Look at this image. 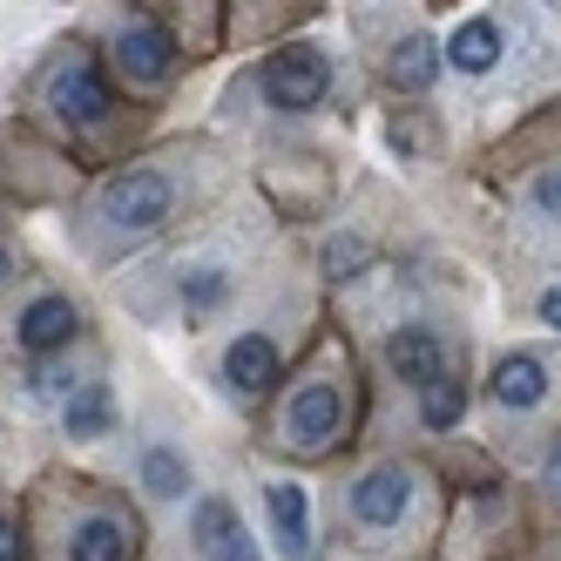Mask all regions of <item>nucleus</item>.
<instances>
[{"label": "nucleus", "mask_w": 561, "mask_h": 561, "mask_svg": "<svg viewBox=\"0 0 561 561\" xmlns=\"http://www.w3.org/2000/svg\"><path fill=\"white\" fill-rule=\"evenodd\" d=\"M0 561H27V554H21V535L8 528V520H0Z\"/></svg>", "instance_id": "21"}, {"label": "nucleus", "mask_w": 561, "mask_h": 561, "mask_svg": "<svg viewBox=\"0 0 561 561\" xmlns=\"http://www.w3.org/2000/svg\"><path fill=\"white\" fill-rule=\"evenodd\" d=\"M75 325H82V318H75V305L48 291V298H34V305L21 311L14 339H21V352H55V345H68V339H75Z\"/></svg>", "instance_id": "10"}, {"label": "nucleus", "mask_w": 561, "mask_h": 561, "mask_svg": "<svg viewBox=\"0 0 561 561\" xmlns=\"http://www.w3.org/2000/svg\"><path fill=\"white\" fill-rule=\"evenodd\" d=\"M170 210H176V183H170L163 170H129V176H115V183L102 190V217H108L115 230H129V237L156 230Z\"/></svg>", "instance_id": "1"}, {"label": "nucleus", "mask_w": 561, "mask_h": 561, "mask_svg": "<svg viewBox=\"0 0 561 561\" xmlns=\"http://www.w3.org/2000/svg\"><path fill=\"white\" fill-rule=\"evenodd\" d=\"M413 507V473L407 467H373L366 480L352 488V514L366 520V528H399Z\"/></svg>", "instance_id": "6"}, {"label": "nucleus", "mask_w": 561, "mask_h": 561, "mask_svg": "<svg viewBox=\"0 0 561 561\" xmlns=\"http://www.w3.org/2000/svg\"><path fill=\"white\" fill-rule=\"evenodd\" d=\"M142 488H149L156 501H183V494H190V460H183L176 447H149V454H142Z\"/></svg>", "instance_id": "16"}, {"label": "nucleus", "mask_w": 561, "mask_h": 561, "mask_svg": "<svg viewBox=\"0 0 561 561\" xmlns=\"http://www.w3.org/2000/svg\"><path fill=\"white\" fill-rule=\"evenodd\" d=\"M541 318H548V325L561 332V285H554V291H541Z\"/></svg>", "instance_id": "22"}, {"label": "nucleus", "mask_w": 561, "mask_h": 561, "mask_svg": "<svg viewBox=\"0 0 561 561\" xmlns=\"http://www.w3.org/2000/svg\"><path fill=\"white\" fill-rule=\"evenodd\" d=\"M548 480H554V488H561V439H554V447H548Z\"/></svg>", "instance_id": "23"}, {"label": "nucleus", "mask_w": 561, "mask_h": 561, "mask_svg": "<svg viewBox=\"0 0 561 561\" xmlns=\"http://www.w3.org/2000/svg\"><path fill=\"white\" fill-rule=\"evenodd\" d=\"M460 413H467V392H460L447 373H439L433 386H420V420H426V426H439V433H447Z\"/></svg>", "instance_id": "17"}, {"label": "nucleus", "mask_w": 561, "mask_h": 561, "mask_svg": "<svg viewBox=\"0 0 561 561\" xmlns=\"http://www.w3.org/2000/svg\"><path fill=\"white\" fill-rule=\"evenodd\" d=\"M61 426H68L75 439H102V433L115 426V399H108V386H75L68 407H61Z\"/></svg>", "instance_id": "15"}, {"label": "nucleus", "mask_w": 561, "mask_h": 561, "mask_svg": "<svg viewBox=\"0 0 561 561\" xmlns=\"http://www.w3.org/2000/svg\"><path fill=\"white\" fill-rule=\"evenodd\" d=\"M325 89H332V61L318 55L311 42H291V48H277L264 61V95L277 108H318V102H325Z\"/></svg>", "instance_id": "2"}, {"label": "nucleus", "mask_w": 561, "mask_h": 561, "mask_svg": "<svg viewBox=\"0 0 561 561\" xmlns=\"http://www.w3.org/2000/svg\"><path fill=\"white\" fill-rule=\"evenodd\" d=\"M439 61H447V55H439L426 34H407V42L392 48V61H386V82H392L399 95H426L433 75H439Z\"/></svg>", "instance_id": "13"}, {"label": "nucleus", "mask_w": 561, "mask_h": 561, "mask_svg": "<svg viewBox=\"0 0 561 561\" xmlns=\"http://www.w3.org/2000/svg\"><path fill=\"white\" fill-rule=\"evenodd\" d=\"M386 366H392V379H407V386H433L439 373H447V352H439V339L426 325H399L386 339Z\"/></svg>", "instance_id": "7"}, {"label": "nucleus", "mask_w": 561, "mask_h": 561, "mask_svg": "<svg viewBox=\"0 0 561 561\" xmlns=\"http://www.w3.org/2000/svg\"><path fill=\"white\" fill-rule=\"evenodd\" d=\"M8 271H14V264H8V251H0V285H8Z\"/></svg>", "instance_id": "24"}, {"label": "nucleus", "mask_w": 561, "mask_h": 561, "mask_svg": "<svg viewBox=\"0 0 561 561\" xmlns=\"http://www.w3.org/2000/svg\"><path fill=\"white\" fill-rule=\"evenodd\" d=\"M535 210H541V217H561V170H548V176L535 183Z\"/></svg>", "instance_id": "20"}, {"label": "nucleus", "mask_w": 561, "mask_h": 561, "mask_svg": "<svg viewBox=\"0 0 561 561\" xmlns=\"http://www.w3.org/2000/svg\"><path fill=\"white\" fill-rule=\"evenodd\" d=\"M345 426V392L339 386H305L291 392V407H285V439L298 454H325L332 439Z\"/></svg>", "instance_id": "4"}, {"label": "nucleus", "mask_w": 561, "mask_h": 561, "mask_svg": "<svg viewBox=\"0 0 561 561\" xmlns=\"http://www.w3.org/2000/svg\"><path fill=\"white\" fill-rule=\"evenodd\" d=\"M170 61H176V42H170V27H163V21L129 14L123 27H115V68H123L129 82H142V89L170 82Z\"/></svg>", "instance_id": "3"}, {"label": "nucleus", "mask_w": 561, "mask_h": 561, "mask_svg": "<svg viewBox=\"0 0 561 561\" xmlns=\"http://www.w3.org/2000/svg\"><path fill=\"white\" fill-rule=\"evenodd\" d=\"M447 61H454L460 75H488V68L501 61V27H494V21H467V27H454Z\"/></svg>", "instance_id": "14"}, {"label": "nucleus", "mask_w": 561, "mask_h": 561, "mask_svg": "<svg viewBox=\"0 0 561 561\" xmlns=\"http://www.w3.org/2000/svg\"><path fill=\"white\" fill-rule=\"evenodd\" d=\"M277 373H285V366H277V345L264 339V332H244V339H230V352H224V379L237 386V392H271L277 386Z\"/></svg>", "instance_id": "9"}, {"label": "nucleus", "mask_w": 561, "mask_h": 561, "mask_svg": "<svg viewBox=\"0 0 561 561\" xmlns=\"http://www.w3.org/2000/svg\"><path fill=\"white\" fill-rule=\"evenodd\" d=\"M48 108L61 115V123H102L108 115V82H102V68L89 55H75L48 75Z\"/></svg>", "instance_id": "5"}, {"label": "nucleus", "mask_w": 561, "mask_h": 561, "mask_svg": "<svg viewBox=\"0 0 561 561\" xmlns=\"http://www.w3.org/2000/svg\"><path fill=\"white\" fill-rule=\"evenodd\" d=\"M264 507H271V528H277L285 561H311V507H305V488H291V480H271V488H264Z\"/></svg>", "instance_id": "8"}, {"label": "nucleus", "mask_w": 561, "mask_h": 561, "mask_svg": "<svg viewBox=\"0 0 561 561\" xmlns=\"http://www.w3.org/2000/svg\"><path fill=\"white\" fill-rule=\"evenodd\" d=\"M358 264H366V244H358V237H332L325 244V271L332 277H358Z\"/></svg>", "instance_id": "19"}, {"label": "nucleus", "mask_w": 561, "mask_h": 561, "mask_svg": "<svg viewBox=\"0 0 561 561\" xmlns=\"http://www.w3.org/2000/svg\"><path fill=\"white\" fill-rule=\"evenodd\" d=\"M494 399L507 413H528V407H541L548 399V366L535 352H507L501 366H494Z\"/></svg>", "instance_id": "11"}, {"label": "nucleus", "mask_w": 561, "mask_h": 561, "mask_svg": "<svg viewBox=\"0 0 561 561\" xmlns=\"http://www.w3.org/2000/svg\"><path fill=\"white\" fill-rule=\"evenodd\" d=\"M68 561H136V535L115 514H89L68 535Z\"/></svg>", "instance_id": "12"}, {"label": "nucleus", "mask_w": 561, "mask_h": 561, "mask_svg": "<svg viewBox=\"0 0 561 561\" xmlns=\"http://www.w3.org/2000/svg\"><path fill=\"white\" fill-rule=\"evenodd\" d=\"M217 298H224V271H217V264H190V271H183V305L204 311V305H217Z\"/></svg>", "instance_id": "18"}]
</instances>
